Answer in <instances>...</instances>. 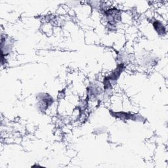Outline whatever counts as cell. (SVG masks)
Wrapping results in <instances>:
<instances>
[{
  "instance_id": "6da1fadb",
  "label": "cell",
  "mask_w": 168,
  "mask_h": 168,
  "mask_svg": "<svg viewBox=\"0 0 168 168\" xmlns=\"http://www.w3.org/2000/svg\"><path fill=\"white\" fill-rule=\"evenodd\" d=\"M153 25L155 30L157 31L159 34H164V33L166 32V30H165L164 25L162 24L160 22L156 21L153 24Z\"/></svg>"
}]
</instances>
